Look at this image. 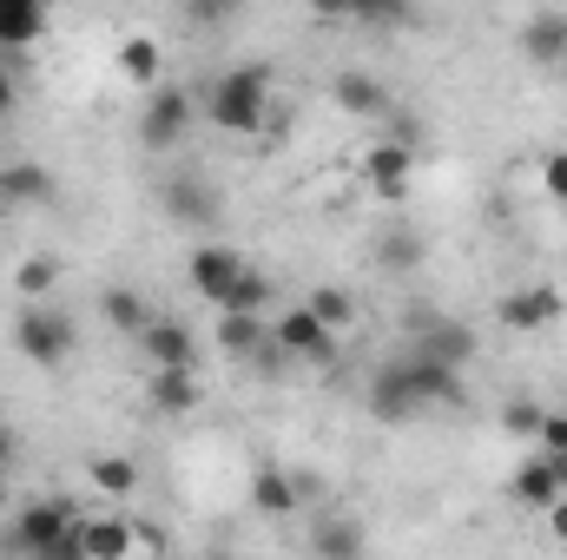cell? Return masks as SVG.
I'll use <instances>...</instances> for the list:
<instances>
[{"label":"cell","instance_id":"obj_11","mask_svg":"<svg viewBox=\"0 0 567 560\" xmlns=\"http://www.w3.org/2000/svg\"><path fill=\"white\" fill-rule=\"evenodd\" d=\"M86 560H133V521L126 515H80Z\"/></svg>","mask_w":567,"mask_h":560},{"label":"cell","instance_id":"obj_15","mask_svg":"<svg viewBox=\"0 0 567 560\" xmlns=\"http://www.w3.org/2000/svg\"><path fill=\"white\" fill-rule=\"evenodd\" d=\"M265 343H271V317H218V350L231 363H258Z\"/></svg>","mask_w":567,"mask_h":560},{"label":"cell","instance_id":"obj_12","mask_svg":"<svg viewBox=\"0 0 567 560\" xmlns=\"http://www.w3.org/2000/svg\"><path fill=\"white\" fill-rule=\"evenodd\" d=\"M165 205H172V218H185V225H212V218H218V191H212L198 172H178V178L165 185Z\"/></svg>","mask_w":567,"mask_h":560},{"label":"cell","instance_id":"obj_19","mask_svg":"<svg viewBox=\"0 0 567 560\" xmlns=\"http://www.w3.org/2000/svg\"><path fill=\"white\" fill-rule=\"evenodd\" d=\"M152 409H158V416H192V409H198V376H185V370H152Z\"/></svg>","mask_w":567,"mask_h":560},{"label":"cell","instance_id":"obj_38","mask_svg":"<svg viewBox=\"0 0 567 560\" xmlns=\"http://www.w3.org/2000/svg\"><path fill=\"white\" fill-rule=\"evenodd\" d=\"M13 448H20V442H13V428H7V422H0V468H7V462H13Z\"/></svg>","mask_w":567,"mask_h":560},{"label":"cell","instance_id":"obj_8","mask_svg":"<svg viewBox=\"0 0 567 560\" xmlns=\"http://www.w3.org/2000/svg\"><path fill=\"white\" fill-rule=\"evenodd\" d=\"M561 290L555 283H528V290H508L502 303H495V317L508 323V330H548L555 317H561Z\"/></svg>","mask_w":567,"mask_h":560},{"label":"cell","instance_id":"obj_18","mask_svg":"<svg viewBox=\"0 0 567 560\" xmlns=\"http://www.w3.org/2000/svg\"><path fill=\"white\" fill-rule=\"evenodd\" d=\"M251 508L271 515V521H290V515H297V481H290L284 468H258V475H251Z\"/></svg>","mask_w":567,"mask_h":560},{"label":"cell","instance_id":"obj_23","mask_svg":"<svg viewBox=\"0 0 567 560\" xmlns=\"http://www.w3.org/2000/svg\"><path fill=\"white\" fill-rule=\"evenodd\" d=\"M303 310H310V317H317V323H323L330 336L357 323V297H350V290H337V283H317V290L303 297Z\"/></svg>","mask_w":567,"mask_h":560},{"label":"cell","instance_id":"obj_33","mask_svg":"<svg viewBox=\"0 0 567 560\" xmlns=\"http://www.w3.org/2000/svg\"><path fill=\"white\" fill-rule=\"evenodd\" d=\"M535 435H542V455H567V409L561 416H542Z\"/></svg>","mask_w":567,"mask_h":560},{"label":"cell","instance_id":"obj_2","mask_svg":"<svg viewBox=\"0 0 567 560\" xmlns=\"http://www.w3.org/2000/svg\"><path fill=\"white\" fill-rule=\"evenodd\" d=\"M13 343H20V356H27V363L60 370V363L80 350V330H73V317H66V310L33 303V310H20V323H13Z\"/></svg>","mask_w":567,"mask_h":560},{"label":"cell","instance_id":"obj_14","mask_svg":"<svg viewBox=\"0 0 567 560\" xmlns=\"http://www.w3.org/2000/svg\"><path fill=\"white\" fill-rule=\"evenodd\" d=\"M330 100H337L343 113H357V120L390 113V93H383V80H377V73H337V80H330Z\"/></svg>","mask_w":567,"mask_h":560},{"label":"cell","instance_id":"obj_32","mask_svg":"<svg viewBox=\"0 0 567 560\" xmlns=\"http://www.w3.org/2000/svg\"><path fill=\"white\" fill-rule=\"evenodd\" d=\"M542 185H548V198L567 205V152H548V158H542Z\"/></svg>","mask_w":567,"mask_h":560},{"label":"cell","instance_id":"obj_1","mask_svg":"<svg viewBox=\"0 0 567 560\" xmlns=\"http://www.w3.org/2000/svg\"><path fill=\"white\" fill-rule=\"evenodd\" d=\"M205 113H212L218 133H265V126H271V73H265V66H231V73H218Z\"/></svg>","mask_w":567,"mask_h":560},{"label":"cell","instance_id":"obj_29","mask_svg":"<svg viewBox=\"0 0 567 560\" xmlns=\"http://www.w3.org/2000/svg\"><path fill=\"white\" fill-rule=\"evenodd\" d=\"M53 283H60V258H27V265L13 271V290H20V297H47Z\"/></svg>","mask_w":567,"mask_h":560},{"label":"cell","instance_id":"obj_37","mask_svg":"<svg viewBox=\"0 0 567 560\" xmlns=\"http://www.w3.org/2000/svg\"><path fill=\"white\" fill-rule=\"evenodd\" d=\"M13 106H20V93H13V73H0V120H7Z\"/></svg>","mask_w":567,"mask_h":560},{"label":"cell","instance_id":"obj_7","mask_svg":"<svg viewBox=\"0 0 567 560\" xmlns=\"http://www.w3.org/2000/svg\"><path fill=\"white\" fill-rule=\"evenodd\" d=\"M185 271H192V290H198V297L225 303V297H231V283L245 278V251H231V245H198Z\"/></svg>","mask_w":567,"mask_h":560},{"label":"cell","instance_id":"obj_9","mask_svg":"<svg viewBox=\"0 0 567 560\" xmlns=\"http://www.w3.org/2000/svg\"><path fill=\"white\" fill-rule=\"evenodd\" d=\"M416 356H429V363H442V370H468V356H475V330L468 323H455V317H429L423 323V336H416Z\"/></svg>","mask_w":567,"mask_h":560},{"label":"cell","instance_id":"obj_20","mask_svg":"<svg viewBox=\"0 0 567 560\" xmlns=\"http://www.w3.org/2000/svg\"><path fill=\"white\" fill-rule=\"evenodd\" d=\"M515 501H528V508H555L561 501V481H555V468H548V455H528L522 468H515Z\"/></svg>","mask_w":567,"mask_h":560},{"label":"cell","instance_id":"obj_24","mask_svg":"<svg viewBox=\"0 0 567 560\" xmlns=\"http://www.w3.org/2000/svg\"><path fill=\"white\" fill-rule=\"evenodd\" d=\"M522 46H528L535 60H567V13H535V20L522 27Z\"/></svg>","mask_w":567,"mask_h":560},{"label":"cell","instance_id":"obj_35","mask_svg":"<svg viewBox=\"0 0 567 560\" xmlns=\"http://www.w3.org/2000/svg\"><path fill=\"white\" fill-rule=\"evenodd\" d=\"M40 560H86V541H80V521H73V528H66V535H60V541H53V548H47Z\"/></svg>","mask_w":567,"mask_h":560},{"label":"cell","instance_id":"obj_22","mask_svg":"<svg viewBox=\"0 0 567 560\" xmlns=\"http://www.w3.org/2000/svg\"><path fill=\"white\" fill-rule=\"evenodd\" d=\"M271 297H278V290H271V278L245 265V278L231 283V297L218 303V317H265V310H271Z\"/></svg>","mask_w":567,"mask_h":560},{"label":"cell","instance_id":"obj_13","mask_svg":"<svg viewBox=\"0 0 567 560\" xmlns=\"http://www.w3.org/2000/svg\"><path fill=\"white\" fill-rule=\"evenodd\" d=\"M40 198H53V172L40 158L0 165V205H40Z\"/></svg>","mask_w":567,"mask_h":560},{"label":"cell","instance_id":"obj_10","mask_svg":"<svg viewBox=\"0 0 567 560\" xmlns=\"http://www.w3.org/2000/svg\"><path fill=\"white\" fill-rule=\"evenodd\" d=\"M410 172H416V152H410V145L377 139L363 152V178H370L377 198H403V191H410Z\"/></svg>","mask_w":567,"mask_h":560},{"label":"cell","instance_id":"obj_4","mask_svg":"<svg viewBox=\"0 0 567 560\" xmlns=\"http://www.w3.org/2000/svg\"><path fill=\"white\" fill-rule=\"evenodd\" d=\"M192 126V93L185 86H152V100L140 106V139L152 152H172Z\"/></svg>","mask_w":567,"mask_h":560},{"label":"cell","instance_id":"obj_31","mask_svg":"<svg viewBox=\"0 0 567 560\" xmlns=\"http://www.w3.org/2000/svg\"><path fill=\"white\" fill-rule=\"evenodd\" d=\"M542 416H548V409H535V403H508V409H502V428H508V435H535Z\"/></svg>","mask_w":567,"mask_h":560},{"label":"cell","instance_id":"obj_26","mask_svg":"<svg viewBox=\"0 0 567 560\" xmlns=\"http://www.w3.org/2000/svg\"><path fill=\"white\" fill-rule=\"evenodd\" d=\"M100 310H106V323H113V330H126V336H145V323H152V310H145L140 290H106V297H100Z\"/></svg>","mask_w":567,"mask_h":560},{"label":"cell","instance_id":"obj_17","mask_svg":"<svg viewBox=\"0 0 567 560\" xmlns=\"http://www.w3.org/2000/svg\"><path fill=\"white\" fill-rule=\"evenodd\" d=\"M396 370L410 376L416 403H462V376H455V370H442V363H429V356H410V363H396Z\"/></svg>","mask_w":567,"mask_h":560},{"label":"cell","instance_id":"obj_5","mask_svg":"<svg viewBox=\"0 0 567 560\" xmlns=\"http://www.w3.org/2000/svg\"><path fill=\"white\" fill-rule=\"evenodd\" d=\"M271 343H278L284 356H303V363H330V356H337V336H330L303 303H290V310L271 317Z\"/></svg>","mask_w":567,"mask_h":560},{"label":"cell","instance_id":"obj_3","mask_svg":"<svg viewBox=\"0 0 567 560\" xmlns=\"http://www.w3.org/2000/svg\"><path fill=\"white\" fill-rule=\"evenodd\" d=\"M73 521H80V515H73V508H60V501H27V508L7 521V548H13V554H27V560H40L60 535H66V528H73Z\"/></svg>","mask_w":567,"mask_h":560},{"label":"cell","instance_id":"obj_27","mask_svg":"<svg viewBox=\"0 0 567 560\" xmlns=\"http://www.w3.org/2000/svg\"><path fill=\"white\" fill-rule=\"evenodd\" d=\"M310 554H317V560H357V554H363L357 521H323V528L310 535Z\"/></svg>","mask_w":567,"mask_h":560},{"label":"cell","instance_id":"obj_25","mask_svg":"<svg viewBox=\"0 0 567 560\" xmlns=\"http://www.w3.org/2000/svg\"><path fill=\"white\" fill-rule=\"evenodd\" d=\"M86 475H93V488H100V495H113V501L140 488V462H133V455H100Z\"/></svg>","mask_w":567,"mask_h":560},{"label":"cell","instance_id":"obj_36","mask_svg":"<svg viewBox=\"0 0 567 560\" xmlns=\"http://www.w3.org/2000/svg\"><path fill=\"white\" fill-rule=\"evenodd\" d=\"M548 535H555V541L567 548V495L555 501V508H548Z\"/></svg>","mask_w":567,"mask_h":560},{"label":"cell","instance_id":"obj_34","mask_svg":"<svg viewBox=\"0 0 567 560\" xmlns=\"http://www.w3.org/2000/svg\"><path fill=\"white\" fill-rule=\"evenodd\" d=\"M158 548H165V535L152 521H133V560H158Z\"/></svg>","mask_w":567,"mask_h":560},{"label":"cell","instance_id":"obj_16","mask_svg":"<svg viewBox=\"0 0 567 560\" xmlns=\"http://www.w3.org/2000/svg\"><path fill=\"white\" fill-rule=\"evenodd\" d=\"M40 33H47V7L40 0H0V46L7 53H27Z\"/></svg>","mask_w":567,"mask_h":560},{"label":"cell","instance_id":"obj_21","mask_svg":"<svg viewBox=\"0 0 567 560\" xmlns=\"http://www.w3.org/2000/svg\"><path fill=\"white\" fill-rule=\"evenodd\" d=\"M370 409H377L383 422H403L410 409H423V403H416V390H410L403 370H383V376L370 383Z\"/></svg>","mask_w":567,"mask_h":560},{"label":"cell","instance_id":"obj_40","mask_svg":"<svg viewBox=\"0 0 567 560\" xmlns=\"http://www.w3.org/2000/svg\"><path fill=\"white\" fill-rule=\"evenodd\" d=\"M7 60H13V53H7V46H0V73H7Z\"/></svg>","mask_w":567,"mask_h":560},{"label":"cell","instance_id":"obj_39","mask_svg":"<svg viewBox=\"0 0 567 560\" xmlns=\"http://www.w3.org/2000/svg\"><path fill=\"white\" fill-rule=\"evenodd\" d=\"M548 468H555V481H561V495H567V455H548Z\"/></svg>","mask_w":567,"mask_h":560},{"label":"cell","instance_id":"obj_30","mask_svg":"<svg viewBox=\"0 0 567 560\" xmlns=\"http://www.w3.org/2000/svg\"><path fill=\"white\" fill-rule=\"evenodd\" d=\"M416 258H423V245H416V231H390V238H383V265H390V271H410Z\"/></svg>","mask_w":567,"mask_h":560},{"label":"cell","instance_id":"obj_28","mask_svg":"<svg viewBox=\"0 0 567 560\" xmlns=\"http://www.w3.org/2000/svg\"><path fill=\"white\" fill-rule=\"evenodd\" d=\"M120 73H126L133 86H152V80H158V40H152V33H133V40L120 46Z\"/></svg>","mask_w":567,"mask_h":560},{"label":"cell","instance_id":"obj_6","mask_svg":"<svg viewBox=\"0 0 567 560\" xmlns=\"http://www.w3.org/2000/svg\"><path fill=\"white\" fill-rule=\"evenodd\" d=\"M140 343H145V363H152V370H185V376H198V336L185 330V317H152Z\"/></svg>","mask_w":567,"mask_h":560}]
</instances>
